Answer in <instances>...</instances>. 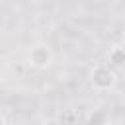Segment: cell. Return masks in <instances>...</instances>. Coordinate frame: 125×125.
<instances>
[{
    "mask_svg": "<svg viewBox=\"0 0 125 125\" xmlns=\"http://www.w3.org/2000/svg\"><path fill=\"white\" fill-rule=\"evenodd\" d=\"M2 80H4V68L0 66V82H2Z\"/></svg>",
    "mask_w": 125,
    "mask_h": 125,
    "instance_id": "7",
    "label": "cell"
},
{
    "mask_svg": "<svg viewBox=\"0 0 125 125\" xmlns=\"http://www.w3.org/2000/svg\"><path fill=\"white\" fill-rule=\"evenodd\" d=\"M90 84L98 92H107L117 84V72L107 62H98L90 70Z\"/></svg>",
    "mask_w": 125,
    "mask_h": 125,
    "instance_id": "1",
    "label": "cell"
},
{
    "mask_svg": "<svg viewBox=\"0 0 125 125\" xmlns=\"http://www.w3.org/2000/svg\"><path fill=\"white\" fill-rule=\"evenodd\" d=\"M86 125H109V115L105 109H92L86 115Z\"/></svg>",
    "mask_w": 125,
    "mask_h": 125,
    "instance_id": "4",
    "label": "cell"
},
{
    "mask_svg": "<svg viewBox=\"0 0 125 125\" xmlns=\"http://www.w3.org/2000/svg\"><path fill=\"white\" fill-rule=\"evenodd\" d=\"M0 125H8V121H6V117L0 113Z\"/></svg>",
    "mask_w": 125,
    "mask_h": 125,
    "instance_id": "6",
    "label": "cell"
},
{
    "mask_svg": "<svg viewBox=\"0 0 125 125\" xmlns=\"http://www.w3.org/2000/svg\"><path fill=\"white\" fill-rule=\"evenodd\" d=\"M107 64L115 70L125 66V45H113L107 51Z\"/></svg>",
    "mask_w": 125,
    "mask_h": 125,
    "instance_id": "3",
    "label": "cell"
},
{
    "mask_svg": "<svg viewBox=\"0 0 125 125\" xmlns=\"http://www.w3.org/2000/svg\"><path fill=\"white\" fill-rule=\"evenodd\" d=\"M53 59H55V55H53V51H51L49 45H45V43H35V45L29 49L27 64H29L31 68H35V70H45V68H49V66L53 64Z\"/></svg>",
    "mask_w": 125,
    "mask_h": 125,
    "instance_id": "2",
    "label": "cell"
},
{
    "mask_svg": "<svg viewBox=\"0 0 125 125\" xmlns=\"http://www.w3.org/2000/svg\"><path fill=\"white\" fill-rule=\"evenodd\" d=\"M41 125H62V121L59 117H49V119H43Z\"/></svg>",
    "mask_w": 125,
    "mask_h": 125,
    "instance_id": "5",
    "label": "cell"
}]
</instances>
